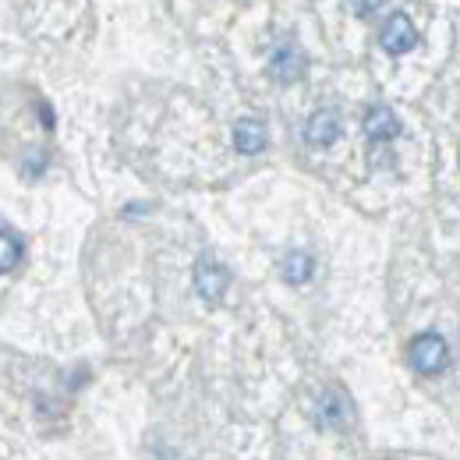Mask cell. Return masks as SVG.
Here are the masks:
<instances>
[{"label":"cell","instance_id":"6da1fadb","mask_svg":"<svg viewBox=\"0 0 460 460\" xmlns=\"http://www.w3.org/2000/svg\"><path fill=\"white\" fill-rule=\"evenodd\" d=\"M447 361H450V350L443 344V337H436V333H421V337L411 344V365H414V372H421V376L443 372Z\"/></svg>","mask_w":460,"mask_h":460},{"label":"cell","instance_id":"7a4b0ae2","mask_svg":"<svg viewBox=\"0 0 460 460\" xmlns=\"http://www.w3.org/2000/svg\"><path fill=\"white\" fill-rule=\"evenodd\" d=\"M379 43H383V50H386V54H394V58H401V54H407V50H414L418 32H414L411 18H407V14H394V18L383 25Z\"/></svg>","mask_w":460,"mask_h":460},{"label":"cell","instance_id":"3957f363","mask_svg":"<svg viewBox=\"0 0 460 460\" xmlns=\"http://www.w3.org/2000/svg\"><path fill=\"white\" fill-rule=\"evenodd\" d=\"M227 284H230V273L217 259H199V266H195V290L206 301H220Z\"/></svg>","mask_w":460,"mask_h":460},{"label":"cell","instance_id":"277c9868","mask_svg":"<svg viewBox=\"0 0 460 460\" xmlns=\"http://www.w3.org/2000/svg\"><path fill=\"white\" fill-rule=\"evenodd\" d=\"M234 146H237V153H244V156L262 153V149H266V124L255 120V117L237 120V124H234Z\"/></svg>","mask_w":460,"mask_h":460},{"label":"cell","instance_id":"5b68a950","mask_svg":"<svg viewBox=\"0 0 460 460\" xmlns=\"http://www.w3.org/2000/svg\"><path fill=\"white\" fill-rule=\"evenodd\" d=\"M305 54L294 47V43H284L277 54H273V60H270V67H273V75H277V82H297L301 75H305Z\"/></svg>","mask_w":460,"mask_h":460},{"label":"cell","instance_id":"8992f818","mask_svg":"<svg viewBox=\"0 0 460 460\" xmlns=\"http://www.w3.org/2000/svg\"><path fill=\"white\" fill-rule=\"evenodd\" d=\"M337 135H341V117L333 114V111H319V114L308 117V124H305V138L312 146H333Z\"/></svg>","mask_w":460,"mask_h":460},{"label":"cell","instance_id":"52a82bcc","mask_svg":"<svg viewBox=\"0 0 460 460\" xmlns=\"http://www.w3.org/2000/svg\"><path fill=\"white\" fill-rule=\"evenodd\" d=\"M365 131H368L372 142H386V138H397L401 120H397V114L390 107H372L365 114Z\"/></svg>","mask_w":460,"mask_h":460},{"label":"cell","instance_id":"ba28073f","mask_svg":"<svg viewBox=\"0 0 460 460\" xmlns=\"http://www.w3.org/2000/svg\"><path fill=\"white\" fill-rule=\"evenodd\" d=\"M350 401H347L341 390H330L326 397H323V403H319V421L323 425H330V429H344L347 421H350Z\"/></svg>","mask_w":460,"mask_h":460},{"label":"cell","instance_id":"9c48e42d","mask_svg":"<svg viewBox=\"0 0 460 460\" xmlns=\"http://www.w3.org/2000/svg\"><path fill=\"white\" fill-rule=\"evenodd\" d=\"M312 273H315V262H312L308 252H290L284 259V280L288 284H308Z\"/></svg>","mask_w":460,"mask_h":460},{"label":"cell","instance_id":"30bf717a","mask_svg":"<svg viewBox=\"0 0 460 460\" xmlns=\"http://www.w3.org/2000/svg\"><path fill=\"white\" fill-rule=\"evenodd\" d=\"M22 259V241L14 234H0V273H11Z\"/></svg>","mask_w":460,"mask_h":460},{"label":"cell","instance_id":"8fae6325","mask_svg":"<svg viewBox=\"0 0 460 460\" xmlns=\"http://www.w3.org/2000/svg\"><path fill=\"white\" fill-rule=\"evenodd\" d=\"M350 4H354V11H358V14H376L386 0H350Z\"/></svg>","mask_w":460,"mask_h":460}]
</instances>
